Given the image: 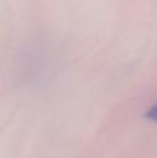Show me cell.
I'll return each instance as SVG.
<instances>
[{"label": "cell", "mask_w": 157, "mask_h": 158, "mask_svg": "<svg viewBox=\"0 0 157 158\" xmlns=\"http://www.w3.org/2000/svg\"><path fill=\"white\" fill-rule=\"evenodd\" d=\"M146 117L149 118L150 121H153V122H157V104H155V106L146 112Z\"/></svg>", "instance_id": "cell-1"}]
</instances>
